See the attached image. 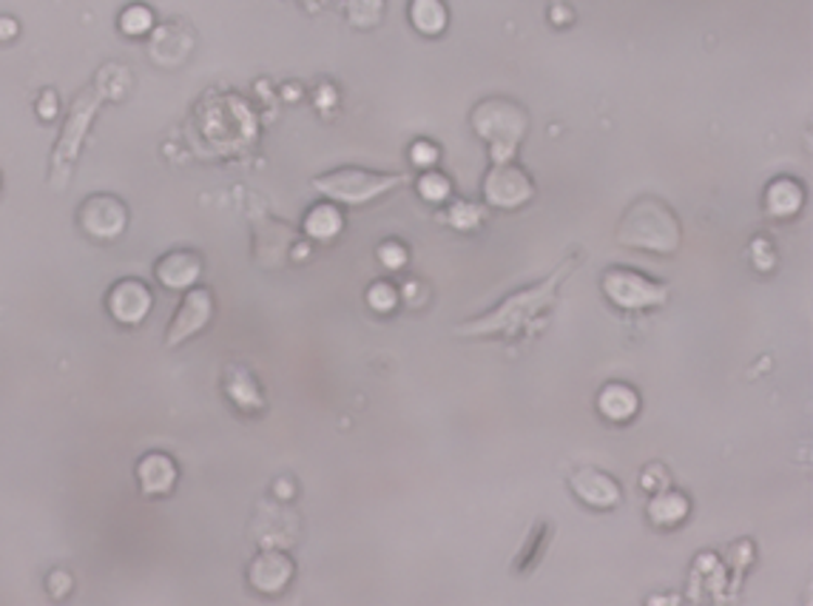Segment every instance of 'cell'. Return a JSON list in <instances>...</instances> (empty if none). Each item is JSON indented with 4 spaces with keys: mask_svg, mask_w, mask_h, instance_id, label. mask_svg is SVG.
<instances>
[{
    "mask_svg": "<svg viewBox=\"0 0 813 606\" xmlns=\"http://www.w3.org/2000/svg\"><path fill=\"white\" fill-rule=\"evenodd\" d=\"M580 266V254L566 257L550 276L532 282L527 288L513 291L504 296L495 308H490L481 317H473L455 327V334L478 339V336H506V339H520V336L535 334L543 325V313H550L552 305L557 302V291L564 285L566 276H572L575 268Z\"/></svg>",
    "mask_w": 813,
    "mask_h": 606,
    "instance_id": "cell-1",
    "label": "cell"
},
{
    "mask_svg": "<svg viewBox=\"0 0 813 606\" xmlns=\"http://www.w3.org/2000/svg\"><path fill=\"white\" fill-rule=\"evenodd\" d=\"M615 240L623 248L671 257L683 245V222L663 199L637 197L620 217Z\"/></svg>",
    "mask_w": 813,
    "mask_h": 606,
    "instance_id": "cell-2",
    "label": "cell"
},
{
    "mask_svg": "<svg viewBox=\"0 0 813 606\" xmlns=\"http://www.w3.org/2000/svg\"><path fill=\"white\" fill-rule=\"evenodd\" d=\"M469 126L492 154V163L515 159L529 131V114L513 98H487L469 114Z\"/></svg>",
    "mask_w": 813,
    "mask_h": 606,
    "instance_id": "cell-3",
    "label": "cell"
},
{
    "mask_svg": "<svg viewBox=\"0 0 813 606\" xmlns=\"http://www.w3.org/2000/svg\"><path fill=\"white\" fill-rule=\"evenodd\" d=\"M106 100L100 94V89L94 83L86 86L75 100H72V108H68V117L63 123V131L57 137V143H54L52 152V166H49V180H52L54 189H63L72 177L77 166V157L83 152L86 137H89L91 123L98 117L100 106H103Z\"/></svg>",
    "mask_w": 813,
    "mask_h": 606,
    "instance_id": "cell-4",
    "label": "cell"
},
{
    "mask_svg": "<svg viewBox=\"0 0 813 606\" xmlns=\"http://www.w3.org/2000/svg\"><path fill=\"white\" fill-rule=\"evenodd\" d=\"M401 182H406V175H382V171L345 166L313 177V189L336 205H367L387 191L399 189Z\"/></svg>",
    "mask_w": 813,
    "mask_h": 606,
    "instance_id": "cell-5",
    "label": "cell"
},
{
    "mask_svg": "<svg viewBox=\"0 0 813 606\" xmlns=\"http://www.w3.org/2000/svg\"><path fill=\"white\" fill-rule=\"evenodd\" d=\"M601 291L620 311H651L669 302V285L648 280L646 273L632 268H606L601 276Z\"/></svg>",
    "mask_w": 813,
    "mask_h": 606,
    "instance_id": "cell-6",
    "label": "cell"
},
{
    "mask_svg": "<svg viewBox=\"0 0 813 606\" xmlns=\"http://www.w3.org/2000/svg\"><path fill=\"white\" fill-rule=\"evenodd\" d=\"M77 228L98 243H114L129 228V208L120 197L108 191H98L80 203L77 208Z\"/></svg>",
    "mask_w": 813,
    "mask_h": 606,
    "instance_id": "cell-7",
    "label": "cell"
},
{
    "mask_svg": "<svg viewBox=\"0 0 813 606\" xmlns=\"http://www.w3.org/2000/svg\"><path fill=\"white\" fill-rule=\"evenodd\" d=\"M532 197H535V182L527 168H520L513 159L492 163L490 171L483 175V199L492 208L515 211V208H524Z\"/></svg>",
    "mask_w": 813,
    "mask_h": 606,
    "instance_id": "cell-8",
    "label": "cell"
},
{
    "mask_svg": "<svg viewBox=\"0 0 813 606\" xmlns=\"http://www.w3.org/2000/svg\"><path fill=\"white\" fill-rule=\"evenodd\" d=\"M214 319V294L211 288H194L185 291L182 302L177 305L171 322L166 331V348H180L196 334H203L205 327L211 325Z\"/></svg>",
    "mask_w": 813,
    "mask_h": 606,
    "instance_id": "cell-9",
    "label": "cell"
},
{
    "mask_svg": "<svg viewBox=\"0 0 813 606\" xmlns=\"http://www.w3.org/2000/svg\"><path fill=\"white\" fill-rule=\"evenodd\" d=\"M154 308V294L143 280L137 276H122L106 291V311L117 325L137 327L149 319Z\"/></svg>",
    "mask_w": 813,
    "mask_h": 606,
    "instance_id": "cell-10",
    "label": "cell"
},
{
    "mask_svg": "<svg viewBox=\"0 0 813 606\" xmlns=\"http://www.w3.org/2000/svg\"><path fill=\"white\" fill-rule=\"evenodd\" d=\"M296 578V562L285 550L279 546H264L262 553H257L248 564V584L250 590H257L259 595L276 598L287 586L294 584Z\"/></svg>",
    "mask_w": 813,
    "mask_h": 606,
    "instance_id": "cell-11",
    "label": "cell"
},
{
    "mask_svg": "<svg viewBox=\"0 0 813 606\" xmlns=\"http://www.w3.org/2000/svg\"><path fill=\"white\" fill-rule=\"evenodd\" d=\"M569 487L580 504L592 510H615L623 501V487L618 478H611L609 473L597 470V467H578L569 476Z\"/></svg>",
    "mask_w": 813,
    "mask_h": 606,
    "instance_id": "cell-12",
    "label": "cell"
},
{
    "mask_svg": "<svg viewBox=\"0 0 813 606\" xmlns=\"http://www.w3.org/2000/svg\"><path fill=\"white\" fill-rule=\"evenodd\" d=\"M137 485L145 499H166L173 493L177 478H180V467L171 455L163 450H151V453L140 455V462L134 467Z\"/></svg>",
    "mask_w": 813,
    "mask_h": 606,
    "instance_id": "cell-13",
    "label": "cell"
},
{
    "mask_svg": "<svg viewBox=\"0 0 813 606\" xmlns=\"http://www.w3.org/2000/svg\"><path fill=\"white\" fill-rule=\"evenodd\" d=\"M154 276L163 288L168 291H189L194 288L196 280L203 276V257L194 250H168L154 262Z\"/></svg>",
    "mask_w": 813,
    "mask_h": 606,
    "instance_id": "cell-14",
    "label": "cell"
},
{
    "mask_svg": "<svg viewBox=\"0 0 813 606\" xmlns=\"http://www.w3.org/2000/svg\"><path fill=\"white\" fill-rule=\"evenodd\" d=\"M597 413L611 425H629L641 413V394L625 382H609L597 394Z\"/></svg>",
    "mask_w": 813,
    "mask_h": 606,
    "instance_id": "cell-15",
    "label": "cell"
},
{
    "mask_svg": "<svg viewBox=\"0 0 813 606\" xmlns=\"http://www.w3.org/2000/svg\"><path fill=\"white\" fill-rule=\"evenodd\" d=\"M762 205L771 220H793L805 205V189L793 177H776L762 194Z\"/></svg>",
    "mask_w": 813,
    "mask_h": 606,
    "instance_id": "cell-16",
    "label": "cell"
},
{
    "mask_svg": "<svg viewBox=\"0 0 813 606\" xmlns=\"http://www.w3.org/2000/svg\"><path fill=\"white\" fill-rule=\"evenodd\" d=\"M222 385H225L228 402L236 404L242 413H259V410L264 408L262 387H259V382L254 379L245 368H240V364H236V368H228Z\"/></svg>",
    "mask_w": 813,
    "mask_h": 606,
    "instance_id": "cell-17",
    "label": "cell"
},
{
    "mask_svg": "<svg viewBox=\"0 0 813 606\" xmlns=\"http://www.w3.org/2000/svg\"><path fill=\"white\" fill-rule=\"evenodd\" d=\"M688 513H692V501H688L685 493H680V490H657L646 507L648 521L655 524V527H663V530L683 524L688 518Z\"/></svg>",
    "mask_w": 813,
    "mask_h": 606,
    "instance_id": "cell-18",
    "label": "cell"
},
{
    "mask_svg": "<svg viewBox=\"0 0 813 606\" xmlns=\"http://www.w3.org/2000/svg\"><path fill=\"white\" fill-rule=\"evenodd\" d=\"M301 228H305V234L310 240H319V243H331L336 236L345 231V214L336 203H317L305 214V220H301Z\"/></svg>",
    "mask_w": 813,
    "mask_h": 606,
    "instance_id": "cell-19",
    "label": "cell"
},
{
    "mask_svg": "<svg viewBox=\"0 0 813 606\" xmlns=\"http://www.w3.org/2000/svg\"><path fill=\"white\" fill-rule=\"evenodd\" d=\"M406 17L413 23V29L418 35H424V38L444 35L447 23H450V12H447L444 0H410Z\"/></svg>",
    "mask_w": 813,
    "mask_h": 606,
    "instance_id": "cell-20",
    "label": "cell"
},
{
    "mask_svg": "<svg viewBox=\"0 0 813 606\" xmlns=\"http://www.w3.org/2000/svg\"><path fill=\"white\" fill-rule=\"evenodd\" d=\"M154 23H157L154 21V12L145 3H131L117 17V26H120L126 38H143V35H149L154 29Z\"/></svg>",
    "mask_w": 813,
    "mask_h": 606,
    "instance_id": "cell-21",
    "label": "cell"
},
{
    "mask_svg": "<svg viewBox=\"0 0 813 606\" xmlns=\"http://www.w3.org/2000/svg\"><path fill=\"white\" fill-rule=\"evenodd\" d=\"M415 189H418V197L424 199V203H447L452 194V182L450 177L441 175V171H433V168H427L422 177H418V182H415Z\"/></svg>",
    "mask_w": 813,
    "mask_h": 606,
    "instance_id": "cell-22",
    "label": "cell"
},
{
    "mask_svg": "<svg viewBox=\"0 0 813 606\" xmlns=\"http://www.w3.org/2000/svg\"><path fill=\"white\" fill-rule=\"evenodd\" d=\"M385 15V0H347V17L359 29H373Z\"/></svg>",
    "mask_w": 813,
    "mask_h": 606,
    "instance_id": "cell-23",
    "label": "cell"
},
{
    "mask_svg": "<svg viewBox=\"0 0 813 606\" xmlns=\"http://www.w3.org/2000/svg\"><path fill=\"white\" fill-rule=\"evenodd\" d=\"M364 299H367V305L373 308L376 313H390L396 305H399V291H396V285L387 280H378L373 282L367 288V294H364Z\"/></svg>",
    "mask_w": 813,
    "mask_h": 606,
    "instance_id": "cell-24",
    "label": "cell"
},
{
    "mask_svg": "<svg viewBox=\"0 0 813 606\" xmlns=\"http://www.w3.org/2000/svg\"><path fill=\"white\" fill-rule=\"evenodd\" d=\"M378 262L387 268V271H401L406 266V259H410V250L406 245H401L399 240H387V243L378 245Z\"/></svg>",
    "mask_w": 813,
    "mask_h": 606,
    "instance_id": "cell-25",
    "label": "cell"
},
{
    "mask_svg": "<svg viewBox=\"0 0 813 606\" xmlns=\"http://www.w3.org/2000/svg\"><path fill=\"white\" fill-rule=\"evenodd\" d=\"M447 220L461 231H473V228L481 225V211L473 203H452L450 211H447Z\"/></svg>",
    "mask_w": 813,
    "mask_h": 606,
    "instance_id": "cell-26",
    "label": "cell"
},
{
    "mask_svg": "<svg viewBox=\"0 0 813 606\" xmlns=\"http://www.w3.org/2000/svg\"><path fill=\"white\" fill-rule=\"evenodd\" d=\"M410 159H413L415 166L433 168L438 159V149L433 143H427V140H415V143L410 145Z\"/></svg>",
    "mask_w": 813,
    "mask_h": 606,
    "instance_id": "cell-27",
    "label": "cell"
},
{
    "mask_svg": "<svg viewBox=\"0 0 813 606\" xmlns=\"http://www.w3.org/2000/svg\"><path fill=\"white\" fill-rule=\"evenodd\" d=\"M72 586H75V581H72V576H68L66 569H52L49 578H46V590L52 592L54 598H66L68 592H72Z\"/></svg>",
    "mask_w": 813,
    "mask_h": 606,
    "instance_id": "cell-28",
    "label": "cell"
},
{
    "mask_svg": "<svg viewBox=\"0 0 813 606\" xmlns=\"http://www.w3.org/2000/svg\"><path fill=\"white\" fill-rule=\"evenodd\" d=\"M57 112H61V98H57V91L46 89L38 98V117L49 123V120H54V114Z\"/></svg>",
    "mask_w": 813,
    "mask_h": 606,
    "instance_id": "cell-29",
    "label": "cell"
},
{
    "mask_svg": "<svg viewBox=\"0 0 813 606\" xmlns=\"http://www.w3.org/2000/svg\"><path fill=\"white\" fill-rule=\"evenodd\" d=\"M17 35V23L12 17H0V40H12Z\"/></svg>",
    "mask_w": 813,
    "mask_h": 606,
    "instance_id": "cell-30",
    "label": "cell"
},
{
    "mask_svg": "<svg viewBox=\"0 0 813 606\" xmlns=\"http://www.w3.org/2000/svg\"><path fill=\"white\" fill-rule=\"evenodd\" d=\"M0 185H3V177H0Z\"/></svg>",
    "mask_w": 813,
    "mask_h": 606,
    "instance_id": "cell-31",
    "label": "cell"
}]
</instances>
